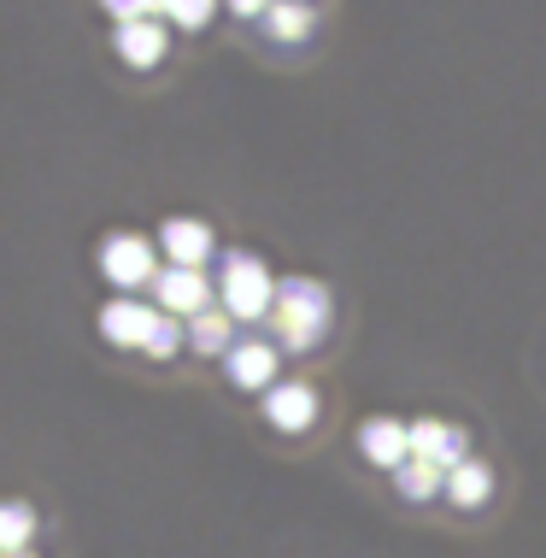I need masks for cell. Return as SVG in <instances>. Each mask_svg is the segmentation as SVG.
Wrapping results in <instances>:
<instances>
[{"mask_svg":"<svg viewBox=\"0 0 546 558\" xmlns=\"http://www.w3.org/2000/svg\"><path fill=\"white\" fill-rule=\"evenodd\" d=\"M189 347L206 353V359H223L235 347V318L223 306H206L201 318H189Z\"/></svg>","mask_w":546,"mask_h":558,"instance_id":"4fadbf2b","label":"cell"},{"mask_svg":"<svg viewBox=\"0 0 546 558\" xmlns=\"http://www.w3.org/2000/svg\"><path fill=\"white\" fill-rule=\"evenodd\" d=\"M154 324H159V312L142 306V300H130V294H118V300H106V306H100V336L112 347H147Z\"/></svg>","mask_w":546,"mask_h":558,"instance_id":"52a82bcc","label":"cell"},{"mask_svg":"<svg viewBox=\"0 0 546 558\" xmlns=\"http://www.w3.org/2000/svg\"><path fill=\"white\" fill-rule=\"evenodd\" d=\"M329 289L312 277H282L277 282V300H270V336L277 347H294V353H312L317 341L329 336Z\"/></svg>","mask_w":546,"mask_h":558,"instance_id":"6da1fadb","label":"cell"},{"mask_svg":"<svg viewBox=\"0 0 546 558\" xmlns=\"http://www.w3.org/2000/svg\"><path fill=\"white\" fill-rule=\"evenodd\" d=\"M441 494L459 511H476V506H488V494H494V471L482 459H464V464H452V471H447Z\"/></svg>","mask_w":546,"mask_h":558,"instance_id":"7c38bea8","label":"cell"},{"mask_svg":"<svg viewBox=\"0 0 546 558\" xmlns=\"http://www.w3.org/2000/svg\"><path fill=\"white\" fill-rule=\"evenodd\" d=\"M159 247H165V259L182 265V270H201L211 259V230L201 218H165V230H159Z\"/></svg>","mask_w":546,"mask_h":558,"instance_id":"30bf717a","label":"cell"},{"mask_svg":"<svg viewBox=\"0 0 546 558\" xmlns=\"http://www.w3.org/2000/svg\"><path fill=\"white\" fill-rule=\"evenodd\" d=\"M154 289H159V312H171V318H201V312L211 306V282H206V270H159L154 277Z\"/></svg>","mask_w":546,"mask_h":558,"instance_id":"277c9868","label":"cell"},{"mask_svg":"<svg viewBox=\"0 0 546 558\" xmlns=\"http://www.w3.org/2000/svg\"><path fill=\"white\" fill-rule=\"evenodd\" d=\"M464 429L459 424H441V417H417L412 424V459L435 464V471H452V464H464Z\"/></svg>","mask_w":546,"mask_h":558,"instance_id":"ba28073f","label":"cell"},{"mask_svg":"<svg viewBox=\"0 0 546 558\" xmlns=\"http://www.w3.org/2000/svg\"><path fill=\"white\" fill-rule=\"evenodd\" d=\"M223 7H230L235 19H265V12H270V0H223Z\"/></svg>","mask_w":546,"mask_h":558,"instance_id":"ffe728a7","label":"cell"},{"mask_svg":"<svg viewBox=\"0 0 546 558\" xmlns=\"http://www.w3.org/2000/svg\"><path fill=\"white\" fill-rule=\"evenodd\" d=\"M211 7H218V0H159V12L171 24H182V29H201L211 19Z\"/></svg>","mask_w":546,"mask_h":558,"instance_id":"e0dca14e","label":"cell"},{"mask_svg":"<svg viewBox=\"0 0 546 558\" xmlns=\"http://www.w3.org/2000/svg\"><path fill=\"white\" fill-rule=\"evenodd\" d=\"M106 12H112L118 24H135V19H154L159 12V0H100Z\"/></svg>","mask_w":546,"mask_h":558,"instance_id":"d6986e66","label":"cell"},{"mask_svg":"<svg viewBox=\"0 0 546 558\" xmlns=\"http://www.w3.org/2000/svg\"><path fill=\"white\" fill-rule=\"evenodd\" d=\"M359 452L376 471H400L412 459V429L393 424V417H371V424H359Z\"/></svg>","mask_w":546,"mask_h":558,"instance_id":"9c48e42d","label":"cell"},{"mask_svg":"<svg viewBox=\"0 0 546 558\" xmlns=\"http://www.w3.org/2000/svg\"><path fill=\"white\" fill-rule=\"evenodd\" d=\"M36 535V511L19 500H0V553H24Z\"/></svg>","mask_w":546,"mask_h":558,"instance_id":"9a60e30c","label":"cell"},{"mask_svg":"<svg viewBox=\"0 0 546 558\" xmlns=\"http://www.w3.org/2000/svg\"><path fill=\"white\" fill-rule=\"evenodd\" d=\"M112 48L124 65H159L165 48H171V36H165V24L159 19H135V24H118V36H112Z\"/></svg>","mask_w":546,"mask_h":558,"instance_id":"8fae6325","label":"cell"},{"mask_svg":"<svg viewBox=\"0 0 546 558\" xmlns=\"http://www.w3.org/2000/svg\"><path fill=\"white\" fill-rule=\"evenodd\" d=\"M265 424L282 429V435L312 429V424H317V395H312V383H277V388H265Z\"/></svg>","mask_w":546,"mask_h":558,"instance_id":"8992f818","label":"cell"},{"mask_svg":"<svg viewBox=\"0 0 546 558\" xmlns=\"http://www.w3.org/2000/svg\"><path fill=\"white\" fill-rule=\"evenodd\" d=\"M182 341H189V336H182V324L171 318V312H159L154 336H147V353H154V359H171V353H177Z\"/></svg>","mask_w":546,"mask_h":558,"instance_id":"ac0fdd59","label":"cell"},{"mask_svg":"<svg viewBox=\"0 0 546 558\" xmlns=\"http://www.w3.org/2000/svg\"><path fill=\"white\" fill-rule=\"evenodd\" d=\"M277 365H282L277 341H265V336H247L223 353V371H230L235 388H277Z\"/></svg>","mask_w":546,"mask_h":558,"instance_id":"5b68a950","label":"cell"},{"mask_svg":"<svg viewBox=\"0 0 546 558\" xmlns=\"http://www.w3.org/2000/svg\"><path fill=\"white\" fill-rule=\"evenodd\" d=\"M393 482H400L405 500H435L441 482H447V471H435V464H423V459H405L400 471H393Z\"/></svg>","mask_w":546,"mask_h":558,"instance_id":"2e32d148","label":"cell"},{"mask_svg":"<svg viewBox=\"0 0 546 558\" xmlns=\"http://www.w3.org/2000/svg\"><path fill=\"white\" fill-rule=\"evenodd\" d=\"M265 36L270 41H306L312 36V7H306V0H270V12H265Z\"/></svg>","mask_w":546,"mask_h":558,"instance_id":"5bb4252c","label":"cell"},{"mask_svg":"<svg viewBox=\"0 0 546 558\" xmlns=\"http://www.w3.org/2000/svg\"><path fill=\"white\" fill-rule=\"evenodd\" d=\"M100 277L112 282V289H142V282H154L159 277V259H154V241L147 235H130V230H118V235H106L100 241Z\"/></svg>","mask_w":546,"mask_h":558,"instance_id":"3957f363","label":"cell"},{"mask_svg":"<svg viewBox=\"0 0 546 558\" xmlns=\"http://www.w3.org/2000/svg\"><path fill=\"white\" fill-rule=\"evenodd\" d=\"M0 558H29V553H0Z\"/></svg>","mask_w":546,"mask_h":558,"instance_id":"44dd1931","label":"cell"},{"mask_svg":"<svg viewBox=\"0 0 546 558\" xmlns=\"http://www.w3.org/2000/svg\"><path fill=\"white\" fill-rule=\"evenodd\" d=\"M218 306L230 312L235 324H265L270 318V300H277V282H270L265 259H253V253H223L218 259Z\"/></svg>","mask_w":546,"mask_h":558,"instance_id":"7a4b0ae2","label":"cell"}]
</instances>
